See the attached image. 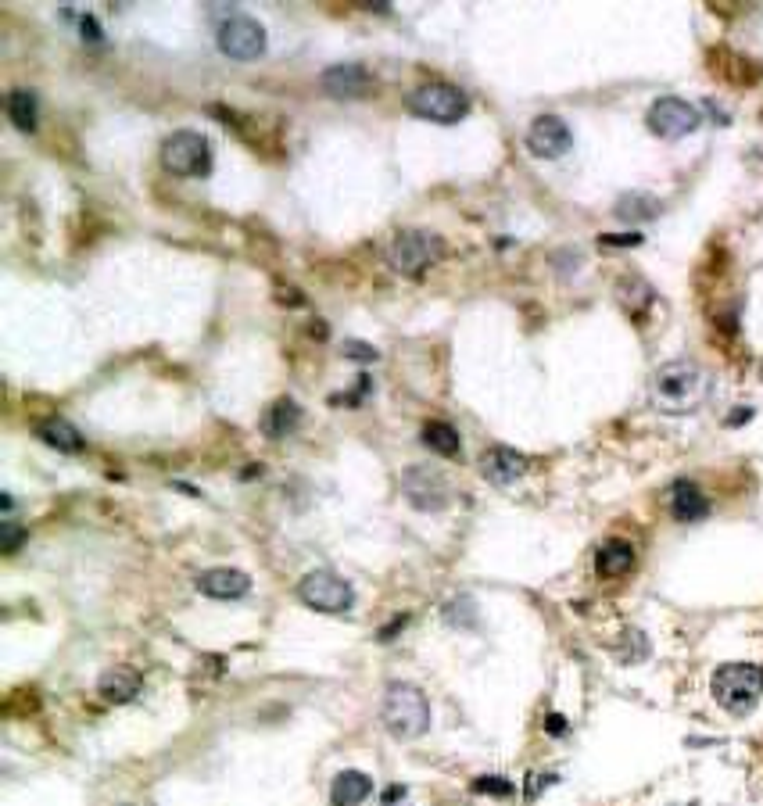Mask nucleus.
Here are the masks:
<instances>
[{
    "label": "nucleus",
    "mask_w": 763,
    "mask_h": 806,
    "mask_svg": "<svg viewBox=\"0 0 763 806\" xmlns=\"http://www.w3.org/2000/svg\"><path fill=\"white\" fill-rule=\"evenodd\" d=\"M652 405L670 416H688L710 398V373L692 359H670L652 373Z\"/></svg>",
    "instance_id": "nucleus-1"
},
{
    "label": "nucleus",
    "mask_w": 763,
    "mask_h": 806,
    "mask_svg": "<svg viewBox=\"0 0 763 806\" xmlns=\"http://www.w3.org/2000/svg\"><path fill=\"white\" fill-rule=\"evenodd\" d=\"M380 721L395 738H420L430 728V703L427 695L409 681H391L380 706Z\"/></svg>",
    "instance_id": "nucleus-2"
},
{
    "label": "nucleus",
    "mask_w": 763,
    "mask_h": 806,
    "mask_svg": "<svg viewBox=\"0 0 763 806\" xmlns=\"http://www.w3.org/2000/svg\"><path fill=\"white\" fill-rule=\"evenodd\" d=\"M710 692L728 713H749L763 695V670L756 663H724L713 670Z\"/></svg>",
    "instance_id": "nucleus-3"
},
{
    "label": "nucleus",
    "mask_w": 763,
    "mask_h": 806,
    "mask_svg": "<svg viewBox=\"0 0 763 806\" xmlns=\"http://www.w3.org/2000/svg\"><path fill=\"white\" fill-rule=\"evenodd\" d=\"M215 43H219V51H223L226 58L255 61L266 54L269 36L258 18L244 15V11H226V15L215 22Z\"/></svg>",
    "instance_id": "nucleus-4"
},
{
    "label": "nucleus",
    "mask_w": 763,
    "mask_h": 806,
    "mask_svg": "<svg viewBox=\"0 0 763 806\" xmlns=\"http://www.w3.org/2000/svg\"><path fill=\"white\" fill-rule=\"evenodd\" d=\"M162 165L180 180H201L212 172V144L198 129H176L162 144Z\"/></svg>",
    "instance_id": "nucleus-5"
},
{
    "label": "nucleus",
    "mask_w": 763,
    "mask_h": 806,
    "mask_svg": "<svg viewBox=\"0 0 763 806\" xmlns=\"http://www.w3.org/2000/svg\"><path fill=\"white\" fill-rule=\"evenodd\" d=\"M412 115H420L427 122H441V126H455L470 112V97L455 83H423L409 94Z\"/></svg>",
    "instance_id": "nucleus-6"
},
{
    "label": "nucleus",
    "mask_w": 763,
    "mask_h": 806,
    "mask_svg": "<svg viewBox=\"0 0 763 806\" xmlns=\"http://www.w3.org/2000/svg\"><path fill=\"white\" fill-rule=\"evenodd\" d=\"M298 599L316 613H348L355 606L352 584L334 570H312L298 581Z\"/></svg>",
    "instance_id": "nucleus-7"
},
{
    "label": "nucleus",
    "mask_w": 763,
    "mask_h": 806,
    "mask_svg": "<svg viewBox=\"0 0 763 806\" xmlns=\"http://www.w3.org/2000/svg\"><path fill=\"white\" fill-rule=\"evenodd\" d=\"M441 255H445V241L430 230H405L391 244V266L405 276L427 273L434 262H441Z\"/></svg>",
    "instance_id": "nucleus-8"
},
{
    "label": "nucleus",
    "mask_w": 763,
    "mask_h": 806,
    "mask_svg": "<svg viewBox=\"0 0 763 806\" xmlns=\"http://www.w3.org/2000/svg\"><path fill=\"white\" fill-rule=\"evenodd\" d=\"M645 122H649V129L656 133V137L681 140V137H688V133H695V129H699L703 115H699V108H695V104L681 101V97H660V101H652Z\"/></svg>",
    "instance_id": "nucleus-9"
},
{
    "label": "nucleus",
    "mask_w": 763,
    "mask_h": 806,
    "mask_svg": "<svg viewBox=\"0 0 763 806\" xmlns=\"http://www.w3.org/2000/svg\"><path fill=\"white\" fill-rule=\"evenodd\" d=\"M402 495L420 513H441L448 506V481L430 466H412L402 473Z\"/></svg>",
    "instance_id": "nucleus-10"
},
{
    "label": "nucleus",
    "mask_w": 763,
    "mask_h": 806,
    "mask_svg": "<svg viewBox=\"0 0 763 806\" xmlns=\"http://www.w3.org/2000/svg\"><path fill=\"white\" fill-rule=\"evenodd\" d=\"M527 147L538 158H563L574 147V133L559 115H538L527 129Z\"/></svg>",
    "instance_id": "nucleus-11"
},
{
    "label": "nucleus",
    "mask_w": 763,
    "mask_h": 806,
    "mask_svg": "<svg viewBox=\"0 0 763 806\" xmlns=\"http://www.w3.org/2000/svg\"><path fill=\"white\" fill-rule=\"evenodd\" d=\"M198 592L208 595V599H244L251 592V577L244 570H233V566H212V570H201L198 574Z\"/></svg>",
    "instance_id": "nucleus-12"
},
{
    "label": "nucleus",
    "mask_w": 763,
    "mask_h": 806,
    "mask_svg": "<svg viewBox=\"0 0 763 806\" xmlns=\"http://www.w3.org/2000/svg\"><path fill=\"white\" fill-rule=\"evenodd\" d=\"M481 473L495 488H509V484H516L527 473V455H520L516 448L506 445H491L481 455Z\"/></svg>",
    "instance_id": "nucleus-13"
},
{
    "label": "nucleus",
    "mask_w": 763,
    "mask_h": 806,
    "mask_svg": "<svg viewBox=\"0 0 763 806\" xmlns=\"http://www.w3.org/2000/svg\"><path fill=\"white\" fill-rule=\"evenodd\" d=\"M670 516L678 524H699L710 516V498L699 491V484L692 481H678L670 488Z\"/></svg>",
    "instance_id": "nucleus-14"
},
{
    "label": "nucleus",
    "mask_w": 763,
    "mask_h": 806,
    "mask_svg": "<svg viewBox=\"0 0 763 806\" xmlns=\"http://www.w3.org/2000/svg\"><path fill=\"white\" fill-rule=\"evenodd\" d=\"M369 86H373V76L355 61H344V65L323 72V90L334 97H362L369 94Z\"/></svg>",
    "instance_id": "nucleus-15"
},
{
    "label": "nucleus",
    "mask_w": 763,
    "mask_h": 806,
    "mask_svg": "<svg viewBox=\"0 0 763 806\" xmlns=\"http://www.w3.org/2000/svg\"><path fill=\"white\" fill-rule=\"evenodd\" d=\"M595 570H599V577H606V581H617V577L631 574V570H635V545L624 538L602 541L599 552H595Z\"/></svg>",
    "instance_id": "nucleus-16"
},
{
    "label": "nucleus",
    "mask_w": 763,
    "mask_h": 806,
    "mask_svg": "<svg viewBox=\"0 0 763 806\" xmlns=\"http://www.w3.org/2000/svg\"><path fill=\"white\" fill-rule=\"evenodd\" d=\"M97 692H101L104 703L126 706V703H133L140 692H144V681H140L137 670L115 667V670H104V674H101V681H97Z\"/></svg>",
    "instance_id": "nucleus-17"
},
{
    "label": "nucleus",
    "mask_w": 763,
    "mask_h": 806,
    "mask_svg": "<svg viewBox=\"0 0 763 806\" xmlns=\"http://www.w3.org/2000/svg\"><path fill=\"white\" fill-rule=\"evenodd\" d=\"M301 427V405L294 398H276L266 412H262V434L269 441H280Z\"/></svg>",
    "instance_id": "nucleus-18"
},
{
    "label": "nucleus",
    "mask_w": 763,
    "mask_h": 806,
    "mask_svg": "<svg viewBox=\"0 0 763 806\" xmlns=\"http://www.w3.org/2000/svg\"><path fill=\"white\" fill-rule=\"evenodd\" d=\"M373 796V778L362 771H341L330 785V803L334 806H359Z\"/></svg>",
    "instance_id": "nucleus-19"
},
{
    "label": "nucleus",
    "mask_w": 763,
    "mask_h": 806,
    "mask_svg": "<svg viewBox=\"0 0 763 806\" xmlns=\"http://www.w3.org/2000/svg\"><path fill=\"white\" fill-rule=\"evenodd\" d=\"M36 438H40L43 445H51V448H58V452H65V455L83 452V434H79L69 420H61V416L43 420L40 427H36Z\"/></svg>",
    "instance_id": "nucleus-20"
},
{
    "label": "nucleus",
    "mask_w": 763,
    "mask_h": 806,
    "mask_svg": "<svg viewBox=\"0 0 763 806\" xmlns=\"http://www.w3.org/2000/svg\"><path fill=\"white\" fill-rule=\"evenodd\" d=\"M423 445L430 448V452H438V455H459L463 452V441H459V430L452 427V423H445V420H430L427 427H423Z\"/></svg>",
    "instance_id": "nucleus-21"
},
{
    "label": "nucleus",
    "mask_w": 763,
    "mask_h": 806,
    "mask_svg": "<svg viewBox=\"0 0 763 806\" xmlns=\"http://www.w3.org/2000/svg\"><path fill=\"white\" fill-rule=\"evenodd\" d=\"M36 115H40V104H36V94L26 90V86H18L8 94V119L15 122L22 133L36 129Z\"/></svg>",
    "instance_id": "nucleus-22"
},
{
    "label": "nucleus",
    "mask_w": 763,
    "mask_h": 806,
    "mask_svg": "<svg viewBox=\"0 0 763 806\" xmlns=\"http://www.w3.org/2000/svg\"><path fill=\"white\" fill-rule=\"evenodd\" d=\"M613 212H617V219H624V223H645V219H656V215H660V198H652V194H624Z\"/></svg>",
    "instance_id": "nucleus-23"
},
{
    "label": "nucleus",
    "mask_w": 763,
    "mask_h": 806,
    "mask_svg": "<svg viewBox=\"0 0 763 806\" xmlns=\"http://www.w3.org/2000/svg\"><path fill=\"white\" fill-rule=\"evenodd\" d=\"M477 606H473V599L470 595H463V599H452L448 602V609H445V620L452 627H477Z\"/></svg>",
    "instance_id": "nucleus-24"
},
{
    "label": "nucleus",
    "mask_w": 763,
    "mask_h": 806,
    "mask_svg": "<svg viewBox=\"0 0 763 806\" xmlns=\"http://www.w3.org/2000/svg\"><path fill=\"white\" fill-rule=\"evenodd\" d=\"M473 792H481V796H513V781L502 778V774H484V778L473 781Z\"/></svg>",
    "instance_id": "nucleus-25"
},
{
    "label": "nucleus",
    "mask_w": 763,
    "mask_h": 806,
    "mask_svg": "<svg viewBox=\"0 0 763 806\" xmlns=\"http://www.w3.org/2000/svg\"><path fill=\"white\" fill-rule=\"evenodd\" d=\"M0 538H4V552H18V545L26 541V531H22L15 520H4V527H0Z\"/></svg>",
    "instance_id": "nucleus-26"
},
{
    "label": "nucleus",
    "mask_w": 763,
    "mask_h": 806,
    "mask_svg": "<svg viewBox=\"0 0 763 806\" xmlns=\"http://www.w3.org/2000/svg\"><path fill=\"white\" fill-rule=\"evenodd\" d=\"M344 355H348V359H362V362H377V348H369V344H362V341L344 344Z\"/></svg>",
    "instance_id": "nucleus-27"
},
{
    "label": "nucleus",
    "mask_w": 763,
    "mask_h": 806,
    "mask_svg": "<svg viewBox=\"0 0 763 806\" xmlns=\"http://www.w3.org/2000/svg\"><path fill=\"white\" fill-rule=\"evenodd\" d=\"M552 781H556V774H531V781H527V799H534L545 785H552Z\"/></svg>",
    "instance_id": "nucleus-28"
},
{
    "label": "nucleus",
    "mask_w": 763,
    "mask_h": 806,
    "mask_svg": "<svg viewBox=\"0 0 763 806\" xmlns=\"http://www.w3.org/2000/svg\"><path fill=\"white\" fill-rule=\"evenodd\" d=\"M405 799V785H387L384 796H380V803L384 806H398Z\"/></svg>",
    "instance_id": "nucleus-29"
},
{
    "label": "nucleus",
    "mask_w": 763,
    "mask_h": 806,
    "mask_svg": "<svg viewBox=\"0 0 763 806\" xmlns=\"http://www.w3.org/2000/svg\"><path fill=\"white\" fill-rule=\"evenodd\" d=\"M545 731H549V735H566V717H563V713H549V717H545Z\"/></svg>",
    "instance_id": "nucleus-30"
},
{
    "label": "nucleus",
    "mask_w": 763,
    "mask_h": 806,
    "mask_svg": "<svg viewBox=\"0 0 763 806\" xmlns=\"http://www.w3.org/2000/svg\"><path fill=\"white\" fill-rule=\"evenodd\" d=\"M79 29H83V40H94L101 43V29H97V22L90 15H83V22H79Z\"/></svg>",
    "instance_id": "nucleus-31"
},
{
    "label": "nucleus",
    "mask_w": 763,
    "mask_h": 806,
    "mask_svg": "<svg viewBox=\"0 0 763 806\" xmlns=\"http://www.w3.org/2000/svg\"><path fill=\"white\" fill-rule=\"evenodd\" d=\"M405 624H409V617H395V620H391V624L384 627V631H380V642H391V638H395Z\"/></svg>",
    "instance_id": "nucleus-32"
},
{
    "label": "nucleus",
    "mask_w": 763,
    "mask_h": 806,
    "mask_svg": "<svg viewBox=\"0 0 763 806\" xmlns=\"http://www.w3.org/2000/svg\"><path fill=\"white\" fill-rule=\"evenodd\" d=\"M749 416H753V412H749V409H742V412H731V416H728V427H735V423H746Z\"/></svg>",
    "instance_id": "nucleus-33"
}]
</instances>
